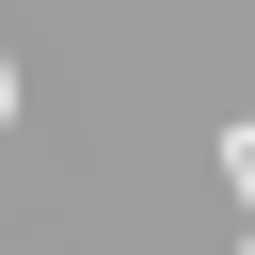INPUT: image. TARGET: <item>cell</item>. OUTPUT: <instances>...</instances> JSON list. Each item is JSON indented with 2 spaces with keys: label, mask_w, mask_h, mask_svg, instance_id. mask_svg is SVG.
<instances>
[{
  "label": "cell",
  "mask_w": 255,
  "mask_h": 255,
  "mask_svg": "<svg viewBox=\"0 0 255 255\" xmlns=\"http://www.w3.org/2000/svg\"><path fill=\"white\" fill-rule=\"evenodd\" d=\"M0 128H16V64H0Z\"/></svg>",
  "instance_id": "1"
},
{
  "label": "cell",
  "mask_w": 255,
  "mask_h": 255,
  "mask_svg": "<svg viewBox=\"0 0 255 255\" xmlns=\"http://www.w3.org/2000/svg\"><path fill=\"white\" fill-rule=\"evenodd\" d=\"M239 207H255V175H239Z\"/></svg>",
  "instance_id": "2"
}]
</instances>
